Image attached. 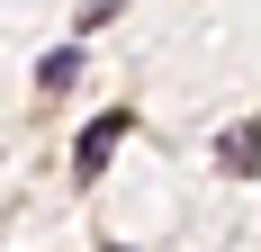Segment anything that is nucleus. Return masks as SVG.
<instances>
[{"mask_svg": "<svg viewBox=\"0 0 261 252\" xmlns=\"http://www.w3.org/2000/svg\"><path fill=\"white\" fill-rule=\"evenodd\" d=\"M117 135H135V117H126V108H108V117H90V126H81V144H72V180H81V189H90V180L108 171Z\"/></svg>", "mask_w": 261, "mask_h": 252, "instance_id": "1", "label": "nucleus"}, {"mask_svg": "<svg viewBox=\"0 0 261 252\" xmlns=\"http://www.w3.org/2000/svg\"><path fill=\"white\" fill-rule=\"evenodd\" d=\"M216 162L225 171H261V126H225L216 135Z\"/></svg>", "mask_w": 261, "mask_h": 252, "instance_id": "2", "label": "nucleus"}, {"mask_svg": "<svg viewBox=\"0 0 261 252\" xmlns=\"http://www.w3.org/2000/svg\"><path fill=\"white\" fill-rule=\"evenodd\" d=\"M72 81H81V45H54L45 63H36V90H45V99H54V90H72Z\"/></svg>", "mask_w": 261, "mask_h": 252, "instance_id": "3", "label": "nucleus"}, {"mask_svg": "<svg viewBox=\"0 0 261 252\" xmlns=\"http://www.w3.org/2000/svg\"><path fill=\"white\" fill-rule=\"evenodd\" d=\"M117 252H126V243H117Z\"/></svg>", "mask_w": 261, "mask_h": 252, "instance_id": "4", "label": "nucleus"}]
</instances>
